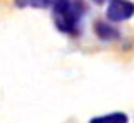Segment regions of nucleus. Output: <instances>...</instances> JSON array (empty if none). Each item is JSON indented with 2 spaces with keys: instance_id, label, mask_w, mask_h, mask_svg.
<instances>
[{
  "instance_id": "f257e3e1",
  "label": "nucleus",
  "mask_w": 134,
  "mask_h": 123,
  "mask_svg": "<svg viewBox=\"0 0 134 123\" xmlns=\"http://www.w3.org/2000/svg\"><path fill=\"white\" fill-rule=\"evenodd\" d=\"M85 12V3L83 0H70V5L65 10L54 15V25L59 31L67 33V35H75L79 31V23Z\"/></svg>"
},
{
  "instance_id": "f03ea898",
  "label": "nucleus",
  "mask_w": 134,
  "mask_h": 123,
  "mask_svg": "<svg viewBox=\"0 0 134 123\" xmlns=\"http://www.w3.org/2000/svg\"><path fill=\"white\" fill-rule=\"evenodd\" d=\"M134 15V3L131 0H108L106 18L110 22H126Z\"/></svg>"
},
{
  "instance_id": "7ed1b4c3",
  "label": "nucleus",
  "mask_w": 134,
  "mask_h": 123,
  "mask_svg": "<svg viewBox=\"0 0 134 123\" xmlns=\"http://www.w3.org/2000/svg\"><path fill=\"white\" fill-rule=\"evenodd\" d=\"M93 31L102 41H115L119 38V31L108 22H97L93 25Z\"/></svg>"
},
{
  "instance_id": "20e7f679",
  "label": "nucleus",
  "mask_w": 134,
  "mask_h": 123,
  "mask_svg": "<svg viewBox=\"0 0 134 123\" xmlns=\"http://www.w3.org/2000/svg\"><path fill=\"white\" fill-rule=\"evenodd\" d=\"M129 118L128 115L123 112H115L108 115H102V117H93L88 123H128Z\"/></svg>"
},
{
  "instance_id": "39448f33",
  "label": "nucleus",
  "mask_w": 134,
  "mask_h": 123,
  "mask_svg": "<svg viewBox=\"0 0 134 123\" xmlns=\"http://www.w3.org/2000/svg\"><path fill=\"white\" fill-rule=\"evenodd\" d=\"M18 8H26V7H35V8H46L49 7V0H15Z\"/></svg>"
},
{
  "instance_id": "423d86ee",
  "label": "nucleus",
  "mask_w": 134,
  "mask_h": 123,
  "mask_svg": "<svg viewBox=\"0 0 134 123\" xmlns=\"http://www.w3.org/2000/svg\"><path fill=\"white\" fill-rule=\"evenodd\" d=\"M93 2H95V3H98V5H102V3L105 2V0H93Z\"/></svg>"
}]
</instances>
